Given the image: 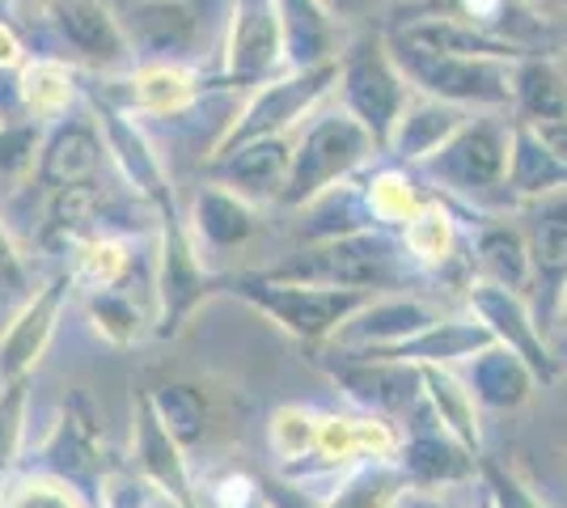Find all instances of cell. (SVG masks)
I'll list each match as a JSON object with an SVG mask.
<instances>
[{
    "label": "cell",
    "instance_id": "1",
    "mask_svg": "<svg viewBox=\"0 0 567 508\" xmlns=\"http://www.w3.org/2000/svg\"><path fill=\"white\" fill-rule=\"evenodd\" d=\"M508 141H513V115L478 111L432 157L411 169L424 183V191L445 199L466 225L513 217L520 204L508 191Z\"/></svg>",
    "mask_w": 567,
    "mask_h": 508
},
{
    "label": "cell",
    "instance_id": "2",
    "mask_svg": "<svg viewBox=\"0 0 567 508\" xmlns=\"http://www.w3.org/2000/svg\"><path fill=\"white\" fill-rule=\"evenodd\" d=\"M276 280H301L322 289H352V292H427V280L411 263L406 246L390 229H355L327 242L297 246L280 263L259 267Z\"/></svg>",
    "mask_w": 567,
    "mask_h": 508
},
{
    "label": "cell",
    "instance_id": "3",
    "mask_svg": "<svg viewBox=\"0 0 567 508\" xmlns=\"http://www.w3.org/2000/svg\"><path fill=\"white\" fill-rule=\"evenodd\" d=\"M234 0H115L136 64H187L216 76Z\"/></svg>",
    "mask_w": 567,
    "mask_h": 508
},
{
    "label": "cell",
    "instance_id": "4",
    "mask_svg": "<svg viewBox=\"0 0 567 508\" xmlns=\"http://www.w3.org/2000/svg\"><path fill=\"white\" fill-rule=\"evenodd\" d=\"M378 157L381 153L373 145V136L331 94L327 102H318L292 132V166H288V183H284L276 208L280 212H301L309 199L331 191L334 183L352 178L355 169H364Z\"/></svg>",
    "mask_w": 567,
    "mask_h": 508
},
{
    "label": "cell",
    "instance_id": "5",
    "mask_svg": "<svg viewBox=\"0 0 567 508\" xmlns=\"http://www.w3.org/2000/svg\"><path fill=\"white\" fill-rule=\"evenodd\" d=\"M220 292L246 301V305L259 310L271 326H280L284 335H292L297 343H309V348L331 343L334 331L373 297V292L322 289V284H301V280H276V276H267L259 267L225 276V289Z\"/></svg>",
    "mask_w": 567,
    "mask_h": 508
},
{
    "label": "cell",
    "instance_id": "6",
    "mask_svg": "<svg viewBox=\"0 0 567 508\" xmlns=\"http://www.w3.org/2000/svg\"><path fill=\"white\" fill-rule=\"evenodd\" d=\"M148 284H153V339L183 335L187 318L225 289V276L216 271L199 246L190 242L183 204L157 212L153 229V259H148Z\"/></svg>",
    "mask_w": 567,
    "mask_h": 508
},
{
    "label": "cell",
    "instance_id": "7",
    "mask_svg": "<svg viewBox=\"0 0 567 508\" xmlns=\"http://www.w3.org/2000/svg\"><path fill=\"white\" fill-rule=\"evenodd\" d=\"M334 102L373 136L378 153H385V141L399 123L402 106L411 102V85H406V76L399 73L394 55L385 48L381 25H355L348 34V43L339 51Z\"/></svg>",
    "mask_w": 567,
    "mask_h": 508
},
{
    "label": "cell",
    "instance_id": "8",
    "mask_svg": "<svg viewBox=\"0 0 567 508\" xmlns=\"http://www.w3.org/2000/svg\"><path fill=\"white\" fill-rule=\"evenodd\" d=\"M385 34V30H381ZM385 48L394 55L399 73L406 76L411 94L436 97L462 111H504L513 115V64L508 60H466L406 43L399 34H385Z\"/></svg>",
    "mask_w": 567,
    "mask_h": 508
},
{
    "label": "cell",
    "instance_id": "9",
    "mask_svg": "<svg viewBox=\"0 0 567 508\" xmlns=\"http://www.w3.org/2000/svg\"><path fill=\"white\" fill-rule=\"evenodd\" d=\"M334 76H339V60L313 64V69H284L271 81H262L255 90L237 94L234 115L225 123V132L216 136L208 162L234 153L237 145L262 141V136L297 132V123L306 120L318 102H327L334 94Z\"/></svg>",
    "mask_w": 567,
    "mask_h": 508
},
{
    "label": "cell",
    "instance_id": "10",
    "mask_svg": "<svg viewBox=\"0 0 567 508\" xmlns=\"http://www.w3.org/2000/svg\"><path fill=\"white\" fill-rule=\"evenodd\" d=\"M34 22L51 55H64L90 76H115L132 69V43L123 34L115 0H48Z\"/></svg>",
    "mask_w": 567,
    "mask_h": 508
},
{
    "label": "cell",
    "instance_id": "11",
    "mask_svg": "<svg viewBox=\"0 0 567 508\" xmlns=\"http://www.w3.org/2000/svg\"><path fill=\"white\" fill-rule=\"evenodd\" d=\"M81 102L90 111V120L97 123V136L106 145V162H111V174L127 191L144 199L153 212H166L178 204V191H174V178H169L166 153L157 148L153 132L144 127L136 115L118 111L111 97L97 94V85L85 76V90H81Z\"/></svg>",
    "mask_w": 567,
    "mask_h": 508
},
{
    "label": "cell",
    "instance_id": "12",
    "mask_svg": "<svg viewBox=\"0 0 567 508\" xmlns=\"http://www.w3.org/2000/svg\"><path fill=\"white\" fill-rule=\"evenodd\" d=\"M517 225L529 250V297L525 301L534 310L538 331L555 348L567 314V191L525 199L517 208Z\"/></svg>",
    "mask_w": 567,
    "mask_h": 508
},
{
    "label": "cell",
    "instance_id": "13",
    "mask_svg": "<svg viewBox=\"0 0 567 508\" xmlns=\"http://www.w3.org/2000/svg\"><path fill=\"white\" fill-rule=\"evenodd\" d=\"M106 458H111V445H106V424H102V412H97L94 394L72 386L69 394H64L55 419H51L48 428H43V436L34 440L30 466L69 479V484H76L81 491H90L97 500V487L111 475Z\"/></svg>",
    "mask_w": 567,
    "mask_h": 508
},
{
    "label": "cell",
    "instance_id": "14",
    "mask_svg": "<svg viewBox=\"0 0 567 508\" xmlns=\"http://www.w3.org/2000/svg\"><path fill=\"white\" fill-rule=\"evenodd\" d=\"M90 81L97 85V94L111 97L118 111L136 115L141 123L183 120L213 90H220L216 76L187 69V64H132L115 76H90Z\"/></svg>",
    "mask_w": 567,
    "mask_h": 508
},
{
    "label": "cell",
    "instance_id": "15",
    "mask_svg": "<svg viewBox=\"0 0 567 508\" xmlns=\"http://www.w3.org/2000/svg\"><path fill=\"white\" fill-rule=\"evenodd\" d=\"M276 73H284V34L276 0H234L225 43H220V64H216V85L229 94H246Z\"/></svg>",
    "mask_w": 567,
    "mask_h": 508
},
{
    "label": "cell",
    "instance_id": "16",
    "mask_svg": "<svg viewBox=\"0 0 567 508\" xmlns=\"http://www.w3.org/2000/svg\"><path fill=\"white\" fill-rule=\"evenodd\" d=\"M318 369L348 394V403H352L355 412L385 415V419H399V424L424 398L420 364L381 361V356H364V352H331V348H322Z\"/></svg>",
    "mask_w": 567,
    "mask_h": 508
},
{
    "label": "cell",
    "instance_id": "17",
    "mask_svg": "<svg viewBox=\"0 0 567 508\" xmlns=\"http://www.w3.org/2000/svg\"><path fill=\"white\" fill-rule=\"evenodd\" d=\"M72 280L64 267H55L48 280H39L34 289L18 301V310L9 314L0 331V382H18L34 377V369L51 352V339L60 331V318L72 301Z\"/></svg>",
    "mask_w": 567,
    "mask_h": 508
},
{
    "label": "cell",
    "instance_id": "18",
    "mask_svg": "<svg viewBox=\"0 0 567 508\" xmlns=\"http://www.w3.org/2000/svg\"><path fill=\"white\" fill-rule=\"evenodd\" d=\"M462 310H471L496 343H504L508 352H517L520 361L534 369L538 386H555L564 377V361L559 352L550 348V339L538 331L534 322V310L529 301L513 289H499V284H487V280H474L466 297H462Z\"/></svg>",
    "mask_w": 567,
    "mask_h": 508
},
{
    "label": "cell",
    "instance_id": "19",
    "mask_svg": "<svg viewBox=\"0 0 567 508\" xmlns=\"http://www.w3.org/2000/svg\"><path fill=\"white\" fill-rule=\"evenodd\" d=\"M106 145L97 136V123L90 120L85 102L64 115L60 123L43 127V145H39V162H34V174L22 191L30 195H51L64 191V187H81V183H97L106 178Z\"/></svg>",
    "mask_w": 567,
    "mask_h": 508
},
{
    "label": "cell",
    "instance_id": "20",
    "mask_svg": "<svg viewBox=\"0 0 567 508\" xmlns=\"http://www.w3.org/2000/svg\"><path fill=\"white\" fill-rule=\"evenodd\" d=\"M399 466L402 475H406V484L420 487V491H445V487L478 484V458L436 424V415L427 412L424 398H420L415 412L402 419Z\"/></svg>",
    "mask_w": 567,
    "mask_h": 508
},
{
    "label": "cell",
    "instance_id": "21",
    "mask_svg": "<svg viewBox=\"0 0 567 508\" xmlns=\"http://www.w3.org/2000/svg\"><path fill=\"white\" fill-rule=\"evenodd\" d=\"M183 220H187V234L190 242L199 246V255L220 271V259H229L255 242L262 208H255L250 199H241L213 178H199V187L183 204Z\"/></svg>",
    "mask_w": 567,
    "mask_h": 508
},
{
    "label": "cell",
    "instance_id": "22",
    "mask_svg": "<svg viewBox=\"0 0 567 508\" xmlns=\"http://www.w3.org/2000/svg\"><path fill=\"white\" fill-rule=\"evenodd\" d=\"M132 470L153 491H162L187 508H199V484L190 470V454L157 419L153 403H148V390L132 394Z\"/></svg>",
    "mask_w": 567,
    "mask_h": 508
},
{
    "label": "cell",
    "instance_id": "23",
    "mask_svg": "<svg viewBox=\"0 0 567 508\" xmlns=\"http://www.w3.org/2000/svg\"><path fill=\"white\" fill-rule=\"evenodd\" d=\"M436 318H445V310L427 292H381V297H369L322 348H331V352H378V348H394L402 339L420 335Z\"/></svg>",
    "mask_w": 567,
    "mask_h": 508
},
{
    "label": "cell",
    "instance_id": "24",
    "mask_svg": "<svg viewBox=\"0 0 567 508\" xmlns=\"http://www.w3.org/2000/svg\"><path fill=\"white\" fill-rule=\"evenodd\" d=\"M288 166H292V132L262 136L250 145H237L225 157H213L204 166V178H213L241 199H250L255 208H276L284 183H288Z\"/></svg>",
    "mask_w": 567,
    "mask_h": 508
},
{
    "label": "cell",
    "instance_id": "25",
    "mask_svg": "<svg viewBox=\"0 0 567 508\" xmlns=\"http://www.w3.org/2000/svg\"><path fill=\"white\" fill-rule=\"evenodd\" d=\"M81 90H85V73L76 64H69L64 55H51V51H34L13 73L18 115L39 123V127H51L64 115H72L81 106Z\"/></svg>",
    "mask_w": 567,
    "mask_h": 508
},
{
    "label": "cell",
    "instance_id": "26",
    "mask_svg": "<svg viewBox=\"0 0 567 508\" xmlns=\"http://www.w3.org/2000/svg\"><path fill=\"white\" fill-rule=\"evenodd\" d=\"M487 343H496L492 331L471 314V310H457V314L436 318L432 326H424L420 335L402 339L394 348H378V352H364V356H381V361H406V364H445L457 369L471 356H478Z\"/></svg>",
    "mask_w": 567,
    "mask_h": 508
},
{
    "label": "cell",
    "instance_id": "27",
    "mask_svg": "<svg viewBox=\"0 0 567 508\" xmlns=\"http://www.w3.org/2000/svg\"><path fill=\"white\" fill-rule=\"evenodd\" d=\"M466 246H471L474 280H487V284L529 297V250H525L517 212L466 225Z\"/></svg>",
    "mask_w": 567,
    "mask_h": 508
},
{
    "label": "cell",
    "instance_id": "28",
    "mask_svg": "<svg viewBox=\"0 0 567 508\" xmlns=\"http://www.w3.org/2000/svg\"><path fill=\"white\" fill-rule=\"evenodd\" d=\"M471 115H478V111H462V106L436 102V97L411 94V102L402 106V115H399V123H394V132H390L381 157L394 162V166H420V162L432 157Z\"/></svg>",
    "mask_w": 567,
    "mask_h": 508
},
{
    "label": "cell",
    "instance_id": "29",
    "mask_svg": "<svg viewBox=\"0 0 567 508\" xmlns=\"http://www.w3.org/2000/svg\"><path fill=\"white\" fill-rule=\"evenodd\" d=\"M284 34V69L331 64L348 43V25H339L318 0H276Z\"/></svg>",
    "mask_w": 567,
    "mask_h": 508
},
{
    "label": "cell",
    "instance_id": "30",
    "mask_svg": "<svg viewBox=\"0 0 567 508\" xmlns=\"http://www.w3.org/2000/svg\"><path fill=\"white\" fill-rule=\"evenodd\" d=\"M457 369H462V377L474 390L483 412H520L534 398V390H543L534 369L520 361L517 352H508L504 343H487L478 356H471Z\"/></svg>",
    "mask_w": 567,
    "mask_h": 508
},
{
    "label": "cell",
    "instance_id": "31",
    "mask_svg": "<svg viewBox=\"0 0 567 508\" xmlns=\"http://www.w3.org/2000/svg\"><path fill=\"white\" fill-rule=\"evenodd\" d=\"M424 377V403L427 412L436 415V424L462 440L474 458L487 454V433H483V407L474 398V390L466 386L462 369H445V364H420Z\"/></svg>",
    "mask_w": 567,
    "mask_h": 508
},
{
    "label": "cell",
    "instance_id": "32",
    "mask_svg": "<svg viewBox=\"0 0 567 508\" xmlns=\"http://www.w3.org/2000/svg\"><path fill=\"white\" fill-rule=\"evenodd\" d=\"M513 120L529 127L567 120V73L559 55L534 51L513 64Z\"/></svg>",
    "mask_w": 567,
    "mask_h": 508
},
{
    "label": "cell",
    "instance_id": "33",
    "mask_svg": "<svg viewBox=\"0 0 567 508\" xmlns=\"http://www.w3.org/2000/svg\"><path fill=\"white\" fill-rule=\"evenodd\" d=\"M364 169H355L352 178L334 183L331 191H322L318 199H309L297 217V246L309 242H327L339 234H355V229H378L369 217V204H364Z\"/></svg>",
    "mask_w": 567,
    "mask_h": 508
},
{
    "label": "cell",
    "instance_id": "34",
    "mask_svg": "<svg viewBox=\"0 0 567 508\" xmlns=\"http://www.w3.org/2000/svg\"><path fill=\"white\" fill-rule=\"evenodd\" d=\"M132 267H136V242L127 234H94L72 246L64 259V271L76 292L123 289L132 280Z\"/></svg>",
    "mask_w": 567,
    "mask_h": 508
},
{
    "label": "cell",
    "instance_id": "35",
    "mask_svg": "<svg viewBox=\"0 0 567 508\" xmlns=\"http://www.w3.org/2000/svg\"><path fill=\"white\" fill-rule=\"evenodd\" d=\"M364 204H369V217L378 229H390V234H399L406 220L420 212V204L427 199L424 183L415 178V169L411 166H394V162H369L364 166Z\"/></svg>",
    "mask_w": 567,
    "mask_h": 508
},
{
    "label": "cell",
    "instance_id": "36",
    "mask_svg": "<svg viewBox=\"0 0 567 508\" xmlns=\"http://www.w3.org/2000/svg\"><path fill=\"white\" fill-rule=\"evenodd\" d=\"M508 191L517 195V204L567 191V166L520 120H513V141H508Z\"/></svg>",
    "mask_w": 567,
    "mask_h": 508
},
{
    "label": "cell",
    "instance_id": "37",
    "mask_svg": "<svg viewBox=\"0 0 567 508\" xmlns=\"http://www.w3.org/2000/svg\"><path fill=\"white\" fill-rule=\"evenodd\" d=\"M406 487L399 462H355L327 487L322 508H399Z\"/></svg>",
    "mask_w": 567,
    "mask_h": 508
},
{
    "label": "cell",
    "instance_id": "38",
    "mask_svg": "<svg viewBox=\"0 0 567 508\" xmlns=\"http://www.w3.org/2000/svg\"><path fill=\"white\" fill-rule=\"evenodd\" d=\"M85 301V322L106 348H141L153 339V310H141L127 289L81 292Z\"/></svg>",
    "mask_w": 567,
    "mask_h": 508
},
{
    "label": "cell",
    "instance_id": "39",
    "mask_svg": "<svg viewBox=\"0 0 567 508\" xmlns=\"http://www.w3.org/2000/svg\"><path fill=\"white\" fill-rule=\"evenodd\" d=\"M148 403H153L157 419L166 424L169 436H174L187 454L208 440L213 412H208V398H204L199 386H190V382H162V386L148 390Z\"/></svg>",
    "mask_w": 567,
    "mask_h": 508
},
{
    "label": "cell",
    "instance_id": "40",
    "mask_svg": "<svg viewBox=\"0 0 567 508\" xmlns=\"http://www.w3.org/2000/svg\"><path fill=\"white\" fill-rule=\"evenodd\" d=\"M0 508H97L90 491L76 484L39 470V466H22L18 475H9L0 484Z\"/></svg>",
    "mask_w": 567,
    "mask_h": 508
},
{
    "label": "cell",
    "instance_id": "41",
    "mask_svg": "<svg viewBox=\"0 0 567 508\" xmlns=\"http://www.w3.org/2000/svg\"><path fill=\"white\" fill-rule=\"evenodd\" d=\"M30 403H34V377L0 382V484L25 466V454H30Z\"/></svg>",
    "mask_w": 567,
    "mask_h": 508
},
{
    "label": "cell",
    "instance_id": "42",
    "mask_svg": "<svg viewBox=\"0 0 567 508\" xmlns=\"http://www.w3.org/2000/svg\"><path fill=\"white\" fill-rule=\"evenodd\" d=\"M313 436H318V412L306 403H284L267 419V449L280 466H292L313 454Z\"/></svg>",
    "mask_w": 567,
    "mask_h": 508
},
{
    "label": "cell",
    "instance_id": "43",
    "mask_svg": "<svg viewBox=\"0 0 567 508\" xmlns=\"http://www.w3.org/2000/svg\"><path fill=\"white\" fill-rule=\"evenodd\" d=\"M39 145H43L39 123L22 120V115L0 123V178L13 187H25L34 174V162H39Z\"/></svg>",
    "mask_w": 567,
    "mask_h": 508
},
{
    "label": "cell",
    "instance_id": "44",
    "mask_svg": "<svg viewBox=\"0 0 567 508\" xmlns=\"http://www.w3.org/2000/svg\"><path fill=\"white\" fill-rule=\"evenodd\" d=\"M478 491L492 508H546L520 479L513 466H504L499 458H478Z\"/></svg>",
    "mask_w": 567,
    "mask_h": 508
},
{
    "label": "cell",
    "instance_id": "45",
    "mask_svg": "<svg viewBox=\"0 0 567 508\" xmlns=\"http://www.w3.org/2000/svg\"><path fill=\"white\" fill-rule=\"evenodd\" d=\"M30 289H34V271H30V259H25V246L18 242L9 217L0 212V297H18L22 301Z\"/></svg>",
    "mask_w": 567,
    "mask_h": 508
},
{
    "label": "cell",
    "instance_id": "46",
    "mask_svg": "<svg viewBox=\"0 0 567 508\" xmlns=\"http://www.w3.org/2000/svg\"><path fill=\"white\" fill-rule=\"evenodd\" d=\"M153 487L144 484L136 470H111L97 487V508H148L153 505Z\"/></svg>",
    "mask_w": 567,
    "mask_h": 508
},
{
    "label": "cell",
    "instance_id": "47",
    "mask_svg": "<svg viewBox=\"0 0 567 508\" xmlns=\"http://www.w3.org/2000/svg\"><path fill=\"white\" fill-rule=\"evenodd\" d=\"M30 55H34V48H30L25 30L13 22L9 0H0V76H13Z\"/></svg>",
    "mask_w": 567,
    "mask_h": 508
},
{
    "label": "cell",
    "instance_id": "48",
    "mask_svg": "<svg viewBox=\"0 0 567 508\" xmlns=\"http://www.w3.org/2000/svg\"><path fill=\"white\" fill-rule=\"evenodd\" d=\"M450 491H462V487H445V491L406 487V496L399 500V508H478V487H474V500H453Z\"/></svg>",
    "mask_w": 567,
    "mask_h": 508
},
{
    "label": "cell",
    "instance_id": "49",
    "mask_svg": "<svg viewBox=\"0 0 567 508\" xmlns=\"http://www.w3.org/2000/svg\"><path fill=\"white\" fill-rule=\"evenodd\" d=\"M327 13H331L339 25H348V30H355V25H369L373 18V0H318Z\"/></svg>",
    "mask_w": 567,
    "mask_h": 508
},
{
    "label": "cell",
    "instance_id": "50",
    "mask_svg": "<svg viewBox=\"0 0 567 508\" xmlns=\"http://www.w3.org/2000/svg\"><path fill=\"white\" fill-rule=\"evenodd\" d=\"M538 136H543V145L559 157L567 166V120H555V123H543V127H534Z\"/></svg>",
    "mask_w": 567,
    "mask_h": 508
},
{
    "label": "cell",
    "instance_id": "51",
    "mask_svg": "<svg viewBox=\"0 0 567 508\" xmlns=\"http://www.w3.org/2000/svg\"><path fill=\"white\" fill-rule=\"evenodd\" d=\"M520 4H525L534 18H543V22L555 25V13H559V4H564V0H520Z\"/></svg>",
    "mask_w": 567,
    "mask_h": 508
},
{
    "label": "cell",
    "instance_id": "52",
    "mask_svg": "<svg viewBox=\"0 0 567 508\" xmlns=\"http://www.w3.org/2000/svg\"><path fill=\"white\" fill-rule=\"evenodd\" d=\"M555 30H559V39H564V48H567V0L559 4V13H555Z\"/></svg>",
    "mask_w": 567,
    "mask_h": 508
},
{
    "label": "cell",
    "instance_id": "53",
    "mask_svg": "<svg viewBox=\"0 0 567 508\" xmlns=\"http://www.w3.org/2000/svg\"><path fill=\"white\" fill-rule=\"evenodd\" d=\"M48 0H9V9H25V13H39Z\"/></svg>",
    "mask_w": 567,
    "mask_h": 508
},
{
    "label": "cell",
    "instance_id": "54",
    "mask_svg": "<svg viewBox=\"0 0 567 508\" xmlns=\"http://www.w3.org/2000/svg\"><path fill=\"white\" fill-rule=\"evenodd\" d=\"M555 352H559V361L567 356V314H564V326H559V339H555Z\"/></svg>",
    "mask_w": 567,
    "mask_h": 508
},
{
    "label": "cell",
    "instance_id": "55",
    "mask_svg": "<svg viewBox=\"0 0 567 508\" xmlns=\"http://www.w3.org/2000/svg\"><path fill=\"white\" fill-rule=\"evenodd\" d=\"M148 508H187V505H178V500H169V496H162V491H157V496H153V505Z\"/></svg>",
    "mask_w": 567,
    "mask_h": 508
},
{
    "label": "cell",
    "instance_id": "56",
    "mask_svg": "<svg viewBox=\"0 0 567 508\" xmlns=\"http://www.w3.org/2000/svg\"><path fill=\"white\" fill-rule=\"evenodd\" d=\"M555 55H559V64H564V73H567V48H559Z\"/></svg>",
    "mask_w": 567,
    "mask_h": 508
},
{
    "label": "cell",
    "instance_id": "57",
    "mask_svg": "<svg viewBox=\"0 0 567 508\" xmlns=\"http://www.w3.org/2000/svg\"><path fill=\"white\" fill-rule=\"evenodd\" d=\"M474 487H478V484H474ZM478 508H492V505H487V500H483V491H478Z\"/></svg>",
    "mask_w": 567,
    "mask_h": 508
},
{
    "label": "cell",
    "instance_id": "58",
    "mask_svg": "<svg viewBox=\"0 0 567 508\" xmlns=\"http://www.w3.org/2000/svg\"><path fill=\"white\" fill-rule=\"evenodd\" d=\"M436 4H457V0H436Z\"/></svg>",
    "mask_w": 567,
    "mask_h": 508
}]
</instances>
